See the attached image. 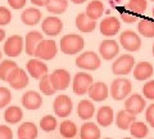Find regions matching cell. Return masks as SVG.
Segmentation results:
<instances>
[{
	"mask_svg": "<svg viewBox=\"0 0 154 139\" xmlns=\"http://www.w3.org/2000/svg\"><path fill=\"white\" fill-rule=\"evenodd\" d=\"M84 39L82 36L77 35V33H67L60 39V50L62 53L73 55L80 53L84 49Z\"/></svg>",
	"mask_w": 154,
	"mask_h": 139,
	"instance_id": "6da1fadb",
	"label": "cell"
},
{
	"mask_svg": "<svg viewBox=\"0 0 154 139\" xmlns=\"http://www.w3.org/2000/svg\"><path fill=\"white\" fill-rule=\"evenodd\" d=\"M110 97L116 100H123L125 98L130 95L131 93V81L125 79V77H118L113 80L112 85H110Z\"/></svg>",
	"mask_w": 154,
	"mask_h": 139,
	"instance_id": "7a4b0ae2",
	"label": "cell"
},
{
	"mask_svg": "<svg viewBox=\"0 0 154 139\" xmlns=\"http://www.w3.org/2000/svg\"><path fill=\"white\" fill-rule=\"evenodd\" d=\"M76 66L86 71L98 70L100 67V57L94 52H85L76 58Z\"/></svg>",
	"mask_w": 154,
	"mask_h": 139,
	"instance_id": "3957f363",
	"label": "cell"
},
{
	"mask_svg": "<svg viewBox=\"0 0 154 139\" xmlns=\"http://www.w3.org/2000/svg\"><path fill=\"white\" fill-rule=\"evenodd\" d=\"M57 44L54 40H42L37 44L35 57L40 61H50L57 55Z\"/></svg>",
	"mask_w": 154,
	"mask_h": 139,
	"instance_id": "277c9868",
	"label": "cell"
},
{
	"mask_svg": "<svg viewBox=\"0 0 154 139\" xmlns=\"http://www.w3.org/2000/svg\"><path fill=\"white\" fill-rule=\"evenodd\" d=\"M94 84V80L91 75L86 72H79L75 75L73 83H72V88H73V93L77 95H84L88 94L90 86Z\"/></svg>",
	"mask_w": 154,
	"mask_h": 139,
	"instance_id": "5b68a950",
	"label": "cell"
},
{
	"mask_svg": "<svg viewBox=\"0 0 154 139\" xmlns=\"http://www.w3.org/2000/svg\"><path fill=\"white\" fill-rule=\"evenodd\" d=\"M134 65H135L134 57L130 54H123L114 61V63L112 65V72L118 76L128 75L131 72V70L134 68Z\"/></svg>",
	"mask_w": 154,
	"mask_h": 139,
	"instance_id": "8992f818",
	"label": "cell"
},
{
	"mask_svg": "<svg viewBox=\"0 0 154 139\" xmlns=\"http://www.w3.org/2000/svg\"><path fill=\"white\" fill-rule=\"evenodd\" d=\"M49 77L55 92H58V90H66L71 84V75L68 71L63 68L55 70L51 75H49Z\"/></svg>",
	"mask_w": 154,
	"mask_h": 139,
	"instance_id": "52a82bcc",
	"label": "cell"
},
{
	"mask_svg": "<svg viewBox=\"0 0 154 139\" xmlns=\"http://www.w3.org/2000/svg\"><path fill=\"white\" fill-rule=\"evenodd\" d=\"M119 43L123 46V49H126L128 52H136L140 49L141 46V39L137 33H135L131 30L123 31L119 36Z\"/></svg>",
	"mask_w": 154,
	"mask_h": 139,
	"instance_id": "ba28073f",
	"label": "cell"
},
{
	"mask_svg": "<svg viewBox=\"0 0 154 139\" xmlns=\"http://www.w3.org/2000/svg\"><path fill=\"white\" fill-rule=\"evenodd\" d=\"M72 99L68 95H58L53 103L54 112L59 117H68L72 112Z\"/></svg>",
	"mask_w": 154,
	"mask_h": 139,
	"instance_id": "9c48e42d",
	"label": "cell"
},
{
	"mask_svg": "<svg viewBox=\"0 0 154 139\" xmlns=\"http://www.w3.org/2000/svg\"><path fill=\"white\" fill-rule=\"evenodd\" d=\"M23 39L19 35H13L4 44V53L8 57H18L23 50Z\"/></svg>",
	"mask_w": 154,
	"mask_h": 139,
	"instance_id": "30bf717a",
	"label": "cell"
},
{
	"mask_svg": "<svg viewBox=\"0 0 154 139\" xmlns=\"http://www.w3.org/2000/svg\"><path fill=\"white\" fill-rule=\"evenodd\" d=\"M7 83L11 85L13 89L21 90V89H25L28 85V76L26 75V72L22 68L17 67V68L13 70L12 74L9 75Z\"/></svg>",
	"mask_w": 154,
	"mask_h": 139,
	"instance_id": "8fae6325",
	"label": "cell"
},
{
	"mask_svg": "<svg viewBox=\"0 0 154 139\" xmlns=\"http://www.w3.org/2000/svg\"><path fill=\"white\" fill-rule=\"evenodd\" d=\"M146 103H145V99H144L140 94H134V95H130V97L126 99V103H125V109L128 112L136 116V115L141 113L145 108Z\"/></svg>",
	"mask_w": 154,
	"mask_h": 139,
	"instance_id": "7c38bea8",
	"label": "cell"
},
{
	"mask_svg": "<svg viewBox=\"0 0 154 139\" xmlns=\"http://www.w3.org/2000/svg\"><path fill=\"white\" fill-rule=\"evenodd\" d=\"M42 32L48 36H57L63 30V22L58 17H48L41 25Z\"/></svg>",
	"mask_w": 154,
	"mask_h": 139,
	"instance_id": "4fadbf2b",
	"label": "cell"
},
{
	"mask_svg": "<svg viewBox=\"0 0 154 139\" xmlns=\"http://www.w3.org/2000/svg\"><path fill=\"white\" fill-rule=\"evenodd\" d=\"M119 28H121V23H119L118 18L116 17H105L104 20L100 22V32L104 36H114L117 35Z\"/></svg>",
	"mask_w": 154,
	"mask_h": 139,
	"instance_id": "5bb4252c",
	"label": "cell"
},
{
	"mask_svg": "<svg viewBox=\"0 0 154 139\" xmlns=\"http://www.w3.org/2000/svg\"><path fill=\"white\" fill-rule=\"evenodd\" d=\"M88 94H89L90 99H93L94 102H103V100L108 98L109 90H108V86L104 83L99 81V83H94L90 86Z\"/></svg>",
	"mask_w": 154,
	"mask_h": 139,
	"instance_id": "9a60e30c",
	"label": "cell"
},
{
	"mask_svg": "<svg viewBox=\"0 0 154 139\" xmlns=\"http://www.w3.org/2000/svg\"><path fill=\"white\" fill-rule=\"evenodd\" d=\"M118 52H119V45L114 40H104L99 46V53L105 61H110L114 57H117Z\"/></svg>",
	"mask_w": 154,
	"mask_h": 139,
	"instance_id": "2e32d148",
	"label": "cell"
},
{
	"mask_svg": "<svg viewBox=\"0 0 154 139\" xmlns=\"http://www.w3.org/2000/svg\"><path fill=\"white\" fill-rule=\"evenodd\" d=\"M27 71L31 75V77L33 79H38L44 77L45 75H48V66L40 59H31L27 62Z\"/></svg>",
	"mask_w": 154,
	"mask_h": 139,
	"instance_id": "e0dca14e",
	"label": "cell"
},
{
	"mask_svg": "<svg viewBox=\"0 0 154 139\" xmlns=\"http://www.w3.org/2000/svg\"><path fill=\"white\" fill-rule=\"evenodd\" d=\"M22 104H23L25 108L31 109V111H35V109H38L41 107L42 98L37 92H35V90H30V92L25 93V95H23Z\"/></svg>",
	"mask_w": 154,
	"mask_h": 139,
	"instance_id": "ac0fdd59",
	"label": "cell"
},
{
	"mask_svg": "<svg viewBox=\"0 0 154 139\" xmlns=\"http://www.w3.org/2000/svg\"><path fill=\"white\" fill-rule=\"evenodd\" d=\"M153 72H154V68L149 62H140L134 68V77L139 81H144V80L150 79Z\"/></svg>",
	"mask_w": 154,
	"mask_h": 139,
	"instance_id": "d6986e66",
	"label": "cell"
},
{
	"mask_svg": "<svg viewBox=\"0 0 154 139\" xmlns=\"http://www.w3.org/2000/svg\"><path fill=\"white\" fill-rule=\"evenodd\" d=\"M44 40L42 37V33L37 32V31H31L26 35V40H25V49H26V53L28 55H35V50H36V46L40 41Z\"/></svg>",
	"mask_w": 154,
	"mask_h": 139,
	"instance_id": "ffe728a7",
	"label": "cell"
},
{
	"mask_svg": "<svg viewBox=\"0 0 154 139\" xmlns=\"http://www.w3.org/2000/svg\"><path fill=\"white\" fill-rule=\"evenodd\" d=\"M113 118H114V112L109 106H103L102 108H99L98 113H96V121L103 128H108L112 125Z\"/></svg>",
	"mask_w": 154,
	"mask_h": 139,
	"instance_id": "44dd1931",
	"label": "cell"
},
{
	"mask_svg": "<svg viewBox=\"0 0 154 139\" xmlns=\"http://www.w3.org/2000/svg\"><path fill=\"white\" fill-rule=\"evenodd\" d=\"M77 113H79V117L81 120H90L95 113L94 103L89 99H82L77 107Z\"/></svg>",
	"mask_w": 154,
	"mask_h": 139,
	"instance_id": "7402d4cb",
	"label": "cell"
},
{
	"mask_svg": "<svg viewBox=\"0 0 154 139\" xmlns=\"http://www.w3.org/2000/svg\"><path fill=\"white\" fill-rule=\"evenodd\" d=\"M135 121H136V116L128 113L126 109H121L117 113V116H116V125L118 126V129H121V130L130 129V125Z\"/></svg>",
	"mask_w": 154,
	"mask_h": 139,
	"instance_id": "603a6c76",
	"label": "cell"
},
{
	"mask_svg": "<svg viewBox=\"0 0 154 139\" xmlns=\"http://www.w3.org/2000/svg\"><path fill=\"white\" fill-rule=\"evenodd\" d=\"M37 133V126L33 122H23L17 131L18 139H36Z\"/></svg>",
	"mask_w": 154,
	"mask_h": 139,
	"instance_id": "cb8c5ba5",
	"label": "cell"
},
{
	"mask_svg": "<svg viewBox=\"0 0 154 139\" xmlns=\"http://www.w3.org/2000/svg\"><path fill=\"white\" fill-rule=\"evenodd\" d=\"M21 20L27 26H35L41 20V12L37 8H28L22 13Z\"/></svg>",
	"mask_w": 154,
	"mask_h": 139,
	"instance_id": "d4e9b609",
	"label": "cell"
},
{
	"mask_svg": "<svg viewBox=\"0 0 154 139\" xmlns=\"http://www.w3.org/2000/svg\"><path fill=\"white\" fill-rule=\"evenodd\" d=\"M103 13H104V5L99 0H93L91 3H89L88 8H86V12H85V14L91 21L99 20V18L103 16Z\"/></svg>",
	"mask_w": 154,
	"mask_h": 139,
	"instance_id": "484cf974",
	"label": "cell"
},
{
	"mask_svg": "<svg viewBox=\"0 0 154 139\" xmlns=\"http://www.w3.org/2000/svg\"><path fill=\"white\" fill-rule=\"evenodd\" d=\"M81 139H100V129L94 122H85L81 126Z\"/></svg>",
	"mask_w": 154,
	"mask_h": 139,
	"instance_id": "4316f807",
	"label": "cell"
},
{
	"mask_svg": "<svg viewBox=\"0 0 154 139\" xmlns=\"http://www.w3.org/2000/svg\"><path fill=\"white\" fill-rule=\"evenodd\" d=\"M76 26L81 32L89 33L95 30L96 23H95V21H91L85 13H80L79 16L76 17Z\"/></svg>",
	"mask_w": 154,
	"mask_h": 139,
	"instance_id": "83f0119b",
	"label": "cell"
},
{
	"mask_svg": "<svg viewBox=\"0 0 154 139\" xmlns=\"http://www.w3.org/2000/svg\"><path fill=\"white\" fill-rule=\"evenodd\" d=\"M137 31L144 37H154V20L144 17L137 23Z\"/></svg>",
	"mask_w": 154,
	"mask_h": 139,
	"instance_id": "f1b7e54d",
	"label": "cell"
},
{
	"mask_svg": "<svg viewBox=\"0 0 154 139\" xmlns=\"http://www.w3.org/2000/svg\"><path fill=\"white\" fill-rule=\"evenodd\" d=\"M22 117H23V112L21 107H18V106H9L5 109V112H4V118L11 125L18 124L22 120Z\"/></svg>",
	"mask_w": 154,
	"mask_h": 139,
	"instance_id": "f546056e",
	"label": "cell"
},
{
	"mask_svg": "<svg viewBox=\"0 0 154 139\" xmlns=\"http://www.w3.org/2000/svg\"><path fill=\"white\" fill-rule=\"evenodd\" d=\"M59 131H60V135L62 137L69 139V138L76 137V134H77V126H76V124L73 121H71V120H66V121H63V122L60 124Z\"/></svg>",
	"mask_w": 154,
	"mask_h": 139,
	"instance_id": "4dcf8cb0",
	"label": "cell"
},
{
	"mask_svg": "<svg viewBox=\"0 0 154 139\" xmlns=\"http://www.w3.org/2000/svg\"><path fill=\"white\" fill-rule=\"evenodd\" d=\"M67 7H68V2L67 0H49V3L46 4L48 12L54 13V14L64 13Z\"/></svg>",
	"mask_w": 154,
	"mask_h": 139,
	"instance_id": "1f68e13d",
	"label": "cell"
},
{
	"mask_svg": "<svg viewBox=\"0 0 154 139\" xmlns=\"http://www.w3.org/2000/svg\"><path fill=\"white\" fill-rule=\"evenodd\" d=\"M130 133L131 135L137 138V139H141V138H145L149 133V129L144 122L140 121H135L130 125Z\"/></svg>",
	"mask_w": 154,
	"mask_h": 139,
	"instance_id": "d6a6232c",
	"label": "cell"
},
{
	"mask_svg": "<svg viewBox=\"0 0 154 139\" xmlns=\"http://www.w3.org/2000/svg\"><path fill=\"white\" fill-rule=\"evenodd\" d=\"M146 7H148L146 0H128L126 8H127V12L139 16V14H141L146 11Z\"/></svg>",
	"mask_w": 154,
	"mask_h": 139,
	"instance_id": "836d02e7",
	"label": "cell"
},
{
	"mask_svg": "<svg viewBox=\"0 0 154 139\" xmlns=\"http://www.w3.org/2000/svg\"><path fill=\"white\" fill-rule=\"evenodd\" d=\"M17 67H18V66H17L16 62H13V61H11V59L3 61L2 63H0V80L7 81L8 77H9V75L12 74V71L16 70Z\"/></svg>",
	"mask_w": 154,
	"mask_h": 139,
	"instance_id": "e575fe53",
	"label": "cell"
},
{
	"mask_svg": "<svg viewBox=\"0 0 154 139\" xmlns=\"http://www.w3.org/2000/svg\"><path fill=\"white\" fill-rule=\"evenodd\" d=\"M57 118L54 116H51V115H46L44 116L41 120H40V126L44 131H54L55 128H57Z\"/></svg>",
	"mask_w": 154,
	"mask_h": 139,
	"instance_id": "d590c367",
	"label": "cell"
},
{
	"mask_svg": "<svg viewBox=\"0 0 154 139\" xmlns=\"http://www.w3.org/2000/svg\"><path fill=\"white\" fill-rule=\"evenodd\" d=\"M38 88H40L41 93L45 95H54L55 94V89L53 88V85L50 83V77L49 75H45L44 77L40 79V84H38Z\"/></svg>",
	"mask_w": 154,
	"mask_h": 139,
	"instance_id": "8d00e7d4",
	"label": "cell"
},
{
	"mask_svg": "<svg viewBox=\"0 0 154 139\" xmlns=\"http://www.w3.org/2000/svg\"><path fill=\"white\" fill-rule=\"evenodd\" d=\"M12 100V93L8 88L0 86V108H4L8 106Z\"/></svg>",
	"mask_w": 154,
	"mask_h": 139,
	"instance_id": "74e56055",
	"label": "cell"
},
{
	"mask_svg": "<svg viewBox=\"0 0 154 139\" xmlns=\"http://www.w3.org/2000/svg\"><path fill=\"white\" fill-rule=\"evenodd\" d=\"M12 21V13L8 8L5 7H0V26L8 25Z\"/></svg>",
	"mask_w": 154,
	"mask_h": 139,
	"instance_id": "f35d334b",
	"label": "cell"
},
{
	"mask_svg": "<svg viewBox=\"0 0 154 139\" xmlns=\"http://www.w3.org/2000/svg\"><path fill=\"white\" fill-rule=\"evenodd\" d=\"M143 94L146 99L154 100V80H150L143 86Z\"/></svg>",
	"mask_w": 154,
	"mask_h": 139,
	"instance_id": "ab89813d",
	"label": "cell"
},
{
	"mask_svg": "<svg viewBox=\"0 0 154 139\" xmlns=\"http://www.w3.org/2000/svg\"><path fill=\"white\" fill-rule=\"evenodd\" d=\"M121 20L125 23H134V22H137L139 17L136 16V14H132L130 12H122L121 13Z\"/></svg>",
	"mask_w": 154,
	"mask_h": 139,
	"instance_id": "60d3db41",
	"label": "cell"
},
{
	"mask_svg": "<svg viewBox=\"0 0 154 139\" xmlns=\"http://www.w3.org/2000/svg\"><path fill=\"white\" fill-rule=\"evenodd\" d=\"M0 139H13V131L9 126L0 125Z\"/></svg>",
	"mask_w": 154,
	"mask_h": 139,
	"instance_id": "b9f144b4",
	"label": "cell"
},
{
	"mask_svg": "<svg viewBox=\"0 0 154 139\" xmlns=\"http://www.w3.org/2000/svg\"><path fill=\"white\" fill-rule=\"evenodd\" d=\"M145 118H146V122L149 124V125H150L152 128H154V103L150 104V106L146 108Z\"/></svg>",
	"mask_w": 154,
	"mask_h": 139,
	"instance_id": "7bdbcfd3",
	"label": "cell"
},
{
	"mask_svg": "<svg viewBox=\"0 0 154 139\" xmlns=\"http://www.w3.org/2000/svg\"><path fill=\"white\" fill-rule=\"evenodd\" d=\"M8 4L13 9H21L26 5V0H8Z\"/></svg>",
	"mask_w": 154,
	"mask_h": 139,
	"instance_id": "ee69618b",
	"label": "cell"
},
{
	"mask_svg": "<svg viewBox=\"0 0 154 139\" xmlns=\"http://www.w3.org/2000/svg\"><path fill=\"white\" fill-rule=\"evenodd\" d=\"M32 4H35L36 7H46V4L49 3V0H31Z\"/></svg>",
	"mask_w": 154,
	"mask_h": 139,
	"instance_id": "f6af8a7d",
	"label": "cell"
},
{
	"mask_svg": "<svg viewBox=\"0 0 154 139\" xmlns=\"http://www.w3.org/2000/svg\"><path fill=\"white\" fill-rule=\"evenodd\" d=\"M4 37H5V31H4L3 28H0V41H3Z\"/></svg>",
	"mask_w": 154,
	"mask_h": 139,
	"instance_id": "bcb514c9",
	"label": "cell"
},
{
	"mask_svg": "<svg viewBox=\"0 0 154 139\" xmlns=\"http://www.w3.org/2000/svg\"><path fill=\"white\" fill-rule=\"evenodd\" d=\"M72 3H75V4H82V3H85L86 0H71Z\"/></svg>",
	"mask_w": 154,
	"mask_h": 139,
	"instance_id": "7dc6e473",
	"label": "cell"
},
{
	"mask_svg": "<svg viewBox=\"0 0 154 139\" xmlns=\"http://www.w3.org/2000/svg\"><path fill=\"white\" fill-rule=\"evenodd\" d=\"M2 55H3V54H2V52H0V61H2Z\"/></svg>",
	"mask_w": 154,
	"mask_h": 139,
	"instance_id": "c3c4849f",
	"label": "cell"
},
{
	"mask_svg": "<svg viewBox=\"0 0 154 139\" xmlns=\"http://www.w3.org/2000/svg\"><path fill=\"white\" fill-rule=\"evenodd\" d=\"M153 55H154V45H153Z\"/></svg>",
	"mask_w": 154,
	"mask_h": 139,
	"instance_id": "681fc988",
	"label": "cell"
},
{
	"mask_svg": "<svg viewBox=\"0 0 154 139\" xmlns=\"http://www.w3.org/2000/svg\"><path fill=\"white\" fill-rule=\"evenodd\" d=\"M153 17H154V8H153Z\"/></svg>",
	"mask_w": 154,
	"mask_h": 139,
	"instance_id": "f907efd6",
	"label": "cell"
},
{
	"mask_svg": "<svg viewBox=\"0 0 154 139\" xmlns=\"http://www.w3.org/2000/svg\"><path fill=\"white\" fill-rule=\"evenodd\" d=\"M123 139H132V138H123Z\"/></svg>",
	"mask_w": 154,
	"mask_h": 139,
	"instance_id": "816d5d0a",
	"label": "cell"
},
{
	"mask_svg": "<svg viewBox=\"0 0 154 139\" xmlns=\"http://www.w3.org/2000/svg\"><path fill=\"white\" fill-rule=\"evenodd\" d=\"M104 139H112V138H104Z\"/></svg>",
	"mask_w": 154,
	"mask_h": 139,
	"instance_id": "f5cc1de1",
	"label": "cell"
},
{
	"mask_svg": "<svg viewBox=\"0 0 154 139\" xmlns=\"http://www.w3.org/2000/svg\"><path fill=\"white\" fill-rule=\"evenodd\" d=\"M152 2H154V0H152Z\"/></svg>",
	"mask_w": 154,
	"mask_h": 139,
	"instance_id": "db71d44e",
	"label": "cell"
}]
</instances>
